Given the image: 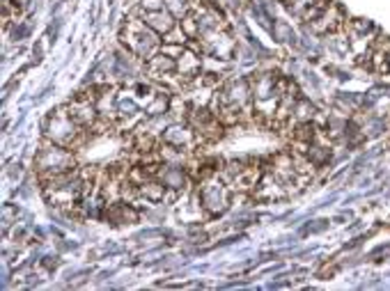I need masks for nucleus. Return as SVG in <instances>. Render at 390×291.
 <instances>
[{
  "label": "nucleus",
  "mask_w": 390,
  "mask_h": 291,
  "mask_svg": "<svg viewBox=\"0 0 390 291\" xmlns=\"http://www.w3.org/2000/svg\"><path fill=\"white\" fill-rule=\"evenodd\" d=\"M141 188V195L147 200V202H166V198H168V186L166 183H163L161 179H156V177H152V179H147L143 186H138Z\"/></svg>",
  "instance_id": "9b49d317"
},
{
  "label": "nucleus",
  "mask_w": 390,
  "mask_h": 291,
  "mask_svg": "<svg viewBox=\"0 0 390 291\" xmlns=\"http://www.w3.org/2000/svg\"><path fill=\"white\" fill-rule=\"evenodd\" d=\"M315 115H317L315 105L306 99H299L297 105H294V119L297 122H315Z\"/></svg>",
  "instance_id": "4468645a"
},
{
  "label": "nucleus",
  "mask_w": 390,
  "mask_h": 291,
  "mask_svg": "<svg viewBox=\"0 0 390 291\" xmlns=\"http://www.w3.org/2000/svg\"><path fill=\"white\" fill-rule=\"evenodd\" d=\"M250 90H253V101H266L273 99V96H280L275 92V85H278V76L275 74H253L248 76Z\"/></svg>",
  "instance_id": "6e6552de"
},
{
  "label": "nucleus",
  "mask_w": 390,
  "mask_h": 291,
  "mask_svg": "<svg viewBox=\"0 0 390 291\" xmlns=\"http://www.w3.org/2000/svg\"><path fill=\"white\" fill-rule=\"evenodd\" d=\"M342 25H344V14L340 12V7L331 3L315 21L308 23V28L315 34H328V32H335L337 28H342Z\"/></svg>",
  "instance_id": "423d86ee"
},
{
  "label": "nucleus",
  "mask_w": 390,
  "mask_h": 291,
  "mask_svg": "<svg viewBox=\"0 0 390 291\" xmlns=\"http://www.w3.org/2000/svg\"><path fill=\"white\" fill-rule=\"evenodd\" d=\"M177 72L181 76H186L188 81H195L202 72V53H197V51L186 46L177 58Z\"/></svg>",
  "instance_id": "1a4fd4ad"
},
{
  "label": "nucleus",
  "mask_w": 390,
  "mask_h": 291,
  "mask_svg": "<svg viewBox=\"0 0 390 291\" xmlns=\"http://www.w3.org/2000/svg\"><path fill=\"white\" fill-rule=\"evenodd\" d=\"M163 44H181V46H186L188 44V37L184 34V30L179 28V23L172 28L168 34H163Z\"/></svg>",
  "instance_id": "dca6fc26"
},
{
  "label": "nucleus",
  "mask_w": 390,
  "mask_h": 291,
  "mask_svg": "<svg viewBox=\"0 0 390 291\" xmlns=\"http://www.w3.org/2000/svg\"><path fill=\"white\" fill-rule=\"evenodd\" d=\"M161 143L179 147V149H188V152H195V149L202 145V140L188 122H172V124L163 131Z\"/></svg>",
  "instance_id": "39448f33"
},
{
  "label": "nucleus",
  "mask_w": 390,
  "mask_h": 291,
  "mask_svg": "<svg viewBox=\"0 0 390 291\" xmlns=\"http://www.w3.org/2000/svg\"><path fill=\"white\" fill-rule=\"evenodd\" d=\"M92 138L88 129H83L69 112V105H60L44 119V140L69 149H78L85 140Z\"/></svg>",
  "instance_id": "f257e3e1"
},
{
  "label": "nucleus",
  "mask_w": 390,
  "mask_h": 291,
  "mask_svg": "<svg viewBox=\"0 0 390 291\" xmlns=\"http://www.w3.org/2000/svg\"><path fill=\"white\" fill-rule=\"evenodd\" d=\"M166 7V0H141V10L143 12H156Z\"/></svg>",
  "instance_id": "f3484780"
},
{
  "label": "nucleus",
  "mask_w": 390,
  "mask_h": 291,
  "mask_svg": "<svg viewBox=\"0 0 390 291\" xmlns=\"http://www.w3.org/2000/svg\"><path fill=\"white\" fill-rule=\"evenodd\" d=\"M74 167H78L74 149L56 145V143H51V140H44V145L39 147L37 156H34V170H37L39 181H46L48 177H53V174L74 170Z\"/></svg>",
  "instance_id": "7ed1b4c3"
},
{
  "label": "nucleus",
  "mask_w": 390,
  "mask_h": 291,
  "mask_svg": "<svg viewBox=\"0 0 390 291\" xmlns=\"http://www.w3.org/2000/svg\"><path fill=\"white\" fill-rule=\"evenodd\" d=\"M234 200V190L228 181L219 177V172L204 179H197V202L209 216H223Z\"/></svg>",
  "instance_id": "20e7f679"
},
{
  "label": "nucleus",
  "mask_w": 390,
  "mask_h": 291,
  "mask_svg": "<svg viewBox=\"0 0 390 291\" xmlns=\"http://www.w3.org/2000/svg\"><path fill=\"white\" fill-rule=\"evenodd\" d=\"M131 16H141V19L150 25V28L154 30V32H159L161 37L163 34H168L172 28H175V25L179 23L175 16H172L166 7H163V10H156V12H143V10H136Z\"/></svg>",
  "instance_id": "0eeeda50"
},
{
  "label": "nucleus",
  "mask_w": 390,
  "mask_h": 291,
  "mask_svg": "<svg viewBox=\"0 0 390 291\" xmlns=\"http://www.w3.org/2000/svg\"><path fill=\"white\" fill-rule=\"evenodd\" d=\"M190 5H193L190 0H166V10L175 16L177 21H181L190 12Z\"/></svg>",
  "instance_id": "2eb2a0df"
},
{
  "label": "nucleus",
  "mask_w": 390,
  "mask_h": 291,
  "mask_svg": "<svg viewBox=\"0 0 390 291\" xmlns=\"http://www.w3.org/2000/svg\"><path fill=\"white\" fill-rule=\"evenodd\" d=\"M119 41L124 44L126 51L138 56L141 63H147L150 58H154L163 46V37L159 32H154L141 16H129L124 21L122 32H119Z\"/></svg>",
  "instance_id": "f03ea898"
},
{
  "label": "nucleus",
  "mask_w": 390,
  "mask_h": 291,
  "mask_svg": "<svg viewBox=\"0 0 390 291\" xmlns=\"http://www.w3.org/2000/svg\"><path fill=\"white\" fill-rule=\"evenodd\" d=\"M145 72H147V76L152 78V81H156V78L163 76V74L177 72V58H172V56H168V53L159 51L154 58H150L145 63Z\"/></svg>",
  "instance_id": "9d476101"
},
{
  "label": "nucleus",
  "mask_w": 390,
  "mask_h": 291,
  "mask_svg": "<svg viewBox=\"0 0 390 291\" xmlns=\"http://www.w3.org/2000/svg\"><path fill=\"white\" fill-rule=\"evenodd\" d=\"M190 108H193V105H190L181 94L170 96V108H168V112H170L172 122H186Z\"/></svg>",
  "instance_id": "f8f14e48"
},
{
  "label": "nucleus",
  "mask_w": 390,
  "mask_h": 291,
  "mask_svg": "<svg viewBox=\"0 0 390 291\" xmlns=\"http://www.w3.org/2000/svg\"><path fill=\"white\" fill-rule=\"evenodd\" d=\"M179 28L184 30V34H186L188 39H197V37H200V32H202L200 21H197V16L193 12H188L184 19L179 21Z\"/></svg>",
  "instance_id": "ddd939ff"
}]
</instances>
